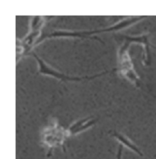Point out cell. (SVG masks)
Wrapping results in <instances>:
<instances>
[{"mask_svg":"<svg viewBox=\"0 0 156 159\" xmlns=\"http://www.w3.org/2000/svg\"><path fill=\"white\" fill-rule=\"evenodd\" d=\"M68 136L66 130L58 125L55 122L50 127H46L42 133V142L45 143L48 148L62 146L65 138Z\"/></svg>","mask_w":156,"mask_h":159,"instance_id":"cell-2","label":"cell"},{"mask_svg":"<svg viewBox=\"0 0 156 159\" xmlns=\"http://www.w3.org/2000/svg\"><path fill=\"white\" fill-rule=\"evenodd\" d=\"M122 152H123V145H119L117 154V159H122Z\"/></svg>","mask_w":156,"mask_h":159,"instance_id":"cell-7","label":"cell"},{"mask_svg":"<svg viewBox=\"0 0 156 159\" xmlns=\"http://www.w3.org/2000/svg\"><path fill=\"white\" fill-rule=\"evenodd\" d=\"M112 135L117 140V141H119V142L121 143L122 145L130 149L131 151H133L134 152L137 153L138 155H140V156L143 155V154H142L141 152L139 150L138 148H137V146H136L135 144H134V143L129 139V138H126V136H124L123 134H122L120 133H118V132L116 131H114Z\"/></svg>","mask_w":156,"mask_h":159,"instance_id":"cell-6","label":"cell"},{"mask_svg":"<svg viewBox=\"0 0 156 159\" xmlns=\"http://www.w3.org/2000/svg\"><path fill=\"white\" fill-rule=\"evenodd\" d=\"M44 24L43 18L34 17L31 21V31L21 42V47L24 50V53L29 51L30 48L32 46L34 41L37 40V37L41 34V28Z\"/></svg>","mask_w":156,"mask_h":159,"instance_id":"cell-4","label":"cell"},{"mask_svg":"<svg viewBox=\"0 0 156 159\" xmlns=\"http://www.w3.org/2000/svg\"><path fill=\"white\" fill-rule=\"evenodd\" d=\"M96 123V119L93 117L84 118V119L76 121L74 124H72L68 130H66L67 135L68 136H72V135H76L77 134L81 133V132L84 131V130H87L88 128L91 127L92 126L95 125Z\"/></svg>","mask_w":156,"mask_h":159,"instance_id":"cell-5","label":"cell"},{"mask_svg":"<svg viewBox=\"0 0 156 159\" xmlns=\"http://www.w3.org/2000/svg\"><path fill=\"white\" fill-rule=\"evenodd\" d=\"M129 45L128 42L125 41L119 51V71L122 77L137 86L139 85V77L134 70L128 53Z\"/></svg>","mask_w":156,"mask_h":159,"instance_id":"cell-1","label":"cell"},{"mask_svg":"<svg viewBox=\"0 0 156 159\" xmlns=\"http://www.w3.org/2000/svg\"><path fill=\"white\" fill-rule=\"evenodd\" d=\"M31 55L34 56L35 57V59L37 60V63H38V71L40 74L42 75H50L52 76V77L56 78V79H59V80H62V81H80L83 80V79H94V78H97L98 76H101L102 75L105 74L106 72L104 73H101V74L91 76V77H71V76H68L66 75L62 74V73L59 72L58 71L55 70L54 68H52L51 67H50L49 65H47L41 58L38 57V56L36 54V53L33 52L31 54Z\"/></svg>","mask_w":156,"mask_h":159,"instance_id":"cell-3","label":"cell"}]
</instances>
